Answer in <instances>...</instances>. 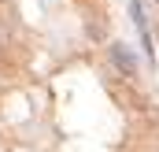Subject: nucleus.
Returning a JSON list of instances; mask_svg holds the SVG:
<instances>
[{
  "instance_id": "nucleus-1",
  "label": "nucleus",
  "mask_w": 159,
  "mask_h": 152,
  "mask_svg": "<svg viewBox=\"0 0 159 152\" xmlns=\"http://www.w3.org/2000/svg\"><path fill=\"white\" fill-rule=\"evenodd\" d=\"M129 15H133V26H137V34H141V45H144V56L152 59V30H148V19H144V4L141 0H129Z\"/></svg>"
},
{
  "instance_id": "nucleus-2",
  "label": "nucleus",
  "mask_w": 159,
  "mask_h": 152,
  "mask_svg": "<svg viewBox=\"0 0 159 152\" xmlns=\"http://www.w3.org/2000/svg\"><path fill=\"white\" fill-rule=\"evenodd\" d=\"M107 56H111V63H115L119 71H126V74H137V56L129 52V45H122V41H115V45L107 48Z\"/></svg>"
}]
</instances>
